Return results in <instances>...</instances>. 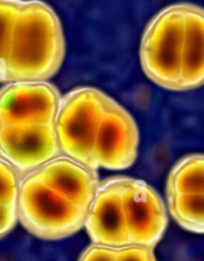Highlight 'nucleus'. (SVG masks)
<instances>
[{"instance_id":"f8f14e48","label":"nucleus","mask_w":204,"mask_h":261,"mask_svg":"<svg viewBox=\"0 0 204 261\" xmlns=\"http://www.w3.org/2000/svg\"><path fill=\"white\" fill-rule=\"evenodd\" d=\"M199 193H204V154L186 155L171 170L166 195Z\"/></svg>"},{"instance_id":"dca6fc26","label":"nucleus","mask_w":204,"mask_h":261,"mask_svg":"<svg viewBox=\"0 0 204 261\" xmlns=\"http://www.w3.org/2000/svg\"><path fill=\"white\" fill-rule=\"evenodd\" d=\"M116 261H157L153 247L128 245L116 249Z\"/></svg>"},{"instance_id":"39448f33","label":"nucleus","mask_w":204,"mask_h":261,"mask_svg":"<svg viewBox=\"0 0 204 261\" xmlns=\"http://www.w3.org/2000/svg\"><path fill=\"white\" fill-rule=\"evenodd\" d=\"M139 144V133L132 115L107 96L104 116L93 145L96 170H125L134 163Z\"/></svg>"},{"instance_id":"9d476101","label":"nucleus","mask_w":204,"mask_h":261,"mask_svg":"<svg viewBox=\"0 0 204 261\" xmlns=\"http://www.w3.org/2000/svg\"><path fill=\"white\" fill-rule=\"evenodd\" d=\"M33 171L48 188L82 211H88L99 185L96 170L66 155H58Z\"/></svg>"},{"instance_id":"9b49d317","label":"nucleus","mask_w":204,"mask_h":261,"mask_svg":"<svg viewBox=\"0 0 204 261\" xmlns=\"http://www.w3.org/2000/svg\"><path fill=\"white\" fill-rule=\"evenodd\" d=\"M201 86H204V9L185 4L180 91H190Z\"/></svg>"},{"instance_id":"7ed1b4c3","label":"nucleus","mask_w":204,"mask_h":261,"mask_svg":"<svg viewBox=\"0 0 204 261\" xmlns=\"http://www.w3.org/2000/svg\"><path fill=\"white\" fill-rule=\"evenodd\" d=\"M107 96L99 89L83 87L61 97L54 127L63 155L96 170L93 145L104 116ZM97 171V170H96Z\"/></svg>"},{"instance_id":"f3484780","label":"nucleus","mask_w":204,"mask_h":261,"mask_svg":"<svg viewBox=\"0 0 204 261\" xmlns=\"http://www.w3.org/2000/svg\"><path fill=\"white\" fill-rule=\"evenodd\" d=\"M78 261H116V249L93 244L84 250Z\"/></svg>"},{"instance_id":"1a4fd4ad","label":"nucleus","mask_w":204,"mask_h":261,"mask_svg":"<svg viewBox=\"0 0 204 261\" xmlns=\"http://www.w3.org/2000/svg\"><path fill=\"white\" fill-rule=\"evenodd\" d=\"M124 182L122 176L99 182L84 222L93 244L112 249L132 245L122 208Z\"/></svg>"},{"instance_id":"ddd939ff","label":"nucleus","mask_w":204,"mask_h":261,"mask_svg":"<svg viewBox=\"0 0 204 261\" xmlns=\"http://www.w3.org/2000/svg\"><path fill=\"white\" fill-rule=\"evenodd\" d=\"M167 196L171 217L178 226L194 233H204V193Z\"/></svg>"},{"instance_id":"f03ea898","label":"nucleus","mask_w":204,"mask_h":261,"mask_svg":"<svg viewBox=\"0 0 204 261\" xmlns=\"http://www.w3.org/2000/svg\"><path fill=\"white\" fill-rule=\"evenodd\" d=\"M17 216L33 236L54 241L81 231L87 212L48 188L32 171L20 178Z\"/></svg>"},{"instance_id":"423d86ee","label":"nucleus","mask_w":204,"mask_h":261,"mask_svg":"<svg viewBox=\"0 0 204 261\" xmlns=\"http://www.w3.org/2000/svg\"><path fill=\"white\" fill-rule=\"evenodd\" d=\"M60 99L46 82H12L0 89V126L54 124Z\"/></svg>"},{"instance_id":"4468645a","label":"nucleus","mask_w":204,"mask_h":261,"mask_svg":"<svg viewBox=\"0 0 204 261\" xmlns=\"http://www.w3.org/2000/svg\"><path fill=\"white\" fill-rule=\"evenodd\" d=\"M23 0H0V82H5L13 28Z\"/></svg>"},{"instance_id":"a211bd4d","label":"nucleus","mask_w":204,"mask_h":261,"mask_svg":"<svg viewBox=\"0 0 204 261\" xmlns=\"http://www.w3.org/2000/svg\"><path fill=\"white\" fill-rule=\"evenodd\" d=\"M18 222L17 208L0 204V239L7 236Z\"/></svg>"},{"instance_id":"20e7f679","label":"nucleus","mask_w":204,"mask_h":261,"mask_svg":"<svg viewBox=\"0 0 204 261\" xmlns=\"http://www.w3.org/2000/svg\"><path fill=\"white\" fill-rule=\"evenodd\" d=\"M185 4H173L150 19L140 43V64L148 79L170 91H180Z\"/></svg>"},{"instance_id":"0eeeda50","label":"nucleus","mask_w":204,"mask_h":261,"mask_svg":"<svg viewBox=\"0 0 204 261\" xmlns=\"http://www.w3.org/2000/svg\"><path fill=\"white\" fill-rule=\"evenodd\" d=\"M122 208L130 244L155 247L167 227L165 203L143 180L125 177Z\"/></svg>"},{"instance_id":"f257e3e1","label":"nucleus","mask_w":204,"mask_h":261,"mask_svg":"<svg viewBox=\"0 0 204 261\" xmlns=\"http://www.w3.org/2000/svg\"><path fill=\"white\" fill-rule=\"evenodd\" d=\"M65 54L63 28L53 8L40 0L22 2L13 28L5 82H46Z\"/></svg>"},{"instance_id":"2eb2a0df","label":"nucleus","mask_w":204,"mask_h":261,"mask_svg":"<svg viewBox=\"0 0 204 261\" xmlns=\"http://www.w3.org/2000/svg\"><path fill=\"white\" fill-rule=\"evenodd\" d=\"M20 178L17 170L0 157V204L17 208Z\"/></svg>"},{"instance_id":"6e6552de","label":"nucleus","mask_w":204,"mask_h":261,"mask_svg":"<svg viewBox=\"0 0 204 261\" xmlns=\"http://www.w3.org/2000/svg\"><path fill=\"white\" fill-rule=\"evenodd\" d=\"M60 155L54 124L0 126V157L23 177Z\"/></svg>"}]
</instances>
